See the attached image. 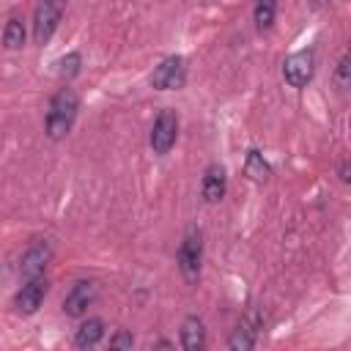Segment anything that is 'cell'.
<instances>
[{
  "instance_id": "cell-1",
  "label": "cell",
  "mask_w": 351,
  "mask_h": 351,
  "mask_svg": "<svg viewBox=\"0 0 351 351\" xmlns=\"http://www.w3.org/2000/svg\"><path fill=\"white\" fill-rule=\"evenodd\" d=\"M77 110H80V99L71 88H63L52 96L49 101V110H47V134L52 140H60L71 132L74 126V118H77Z\"/></svg>"
},
{
  "instance_id": "cell-2",
  "label": "cell",
  "mask_w": 351,
  "mask_h": 351,
  "mask_svg": "<svg viewBox=\"0 0 351 351\" xmlns=\"http://www.w3.org/2000/svg\"><path fill=\"white\" fill-rule=\"evenodd\" d=\"M200 263H203V233L200 228H189L178 247V269L186 282L200 280Z\"/></svg>"
},
{
  "instance_id": "cell-3",
  "label": "cell",
  "mask_w": 351,
  "mask_h": 351,
  "mask_svg": "<svg viewBox=\"0 0 351 351\" xmlns=\"http://www.w3.org/2000/svg\"><path fill=\"white\" fill-rule=\"evenodd\" d=\"M66 0H38L36 14H33V38L36 44H47L52 38V33L60 25Z\"/></svg>"
},
{
  "instance_id": "cell-4",
  "label": "cell",
  "mask_w": 351,
  "mask_h": 351,
  "mask_svg": "<svg viewBox=\"0 0 351 351\" xmlns=\"http://www.w3.org/2000/svg\"><path fill=\"white\" fill-rule=\"evenodd\" d=\"M313 71H315V52L313 49H299V52L288 55L282 63V77L291 88H304L313 80Z\"/></svg>"
},
{
  "instance_id": "cell-5",
  "label": "cell",
  "mask_w": 351,
  "mask_h": 351,
  "mask_svg": "<svg viewBox=\"0 0 351 351\" xmlns=\"http://www.w3.org/2000/svg\"><path fill=\"white\" fill-rule=\"evenodd\" d=\"M184 82H186V63H184V58H178V55L165 58V60L154 69V74H151V85H154L156 90H176V88H181Z\"/></svg>"
},
{
  "instance_id": "cell-6",
  "label": "cell",
  "mask_w": 351,
  "mask_h": 351,
  "mask_svg": "<svg viewBox=\"0 0 351 351\" xmlns=\"http://www.w3.org/2000/svg\"><path fill=\"white\" fill-rule=\"evenodd\" d=\"M178 137V115L176 110H162L151 126V148L154 154H167Z\"/></svg>"
},
{
  "instance_id": "cell-7",
  "label": "cell",
  "mask_w": 351,
  "mask_h": 351,
  "mask_svg": "<svg viewBox=\"0 0 351 351\" xmlns=\"http://www.w3.org/2000/svg\"><path fill=\"white\" fill-rule=\"evenodd\" d=\"M47 280L38 274V277H27V282L16 291V296H14V307L19 310V313H25V315H33L38 307H41V302H44V296H47Z\"/></svg>"
},
{
  "instance_id": "cell-8",
  "label": "cell",
  "mask_w": 351,
  "mask_h": 351,
  "mask_svg": "<svg viewBox=\"0 0 351 351\" xmlns=\"http://www.w3.org/2000/svg\"><path fill=\"white\" fill-rule=\"evenodd\" d=\"M96 293H99V288H96L93 280H80V282H74V288H71V291L66 293V299H63V313L71 315V318L82 315V313L96 302Z\"/></svg>"
},
{
  "instance_id": "cell-9",
  "label": "cell",
  "mask_w": 351,
  "mask_h": 351,
  "mask_svg": "<svg viewBox=\"0 0 351 351\" xmlns=\"http://www.w3.org/2000/svg\"><path fill=\"white\" fill-rule=\"evenodd\" d=\"M49 261H52V247H49V241H36V244H30V247L25 250L22 263H19V271H22L25 277H38V274L47 269Z\"/></svg>"
},
{
  "instance_id": "cell-10",
  "label": "cell",
  "mask_w": 351,
  "mask_h": 351,
  "mask_svg": "<svg viewBox=\"0 0 351 351\" xmlns=\"http://www.w3.org/2000/svg\"><path fill=\"white\" fill-rule=\"evenodd\" d=\"M225 189H228L225 167H222V165H208L206 173H203V181H200L203 200H206V203H219V200L225 197Z\"/></svg>"
},
{
  "instance_id": "cell-11",
  "label": "cell",
  "mask_w": 351,
  "mask_h": 351,
  "mask_svg": "<svg viewBox=\"0 0 351 351\" xmlns=\"http://www.w3.org/2000/svg\"><path fill=\"white\" fill-rule=\"evenodd\" d=\"M181 346L186 351H200L206 346V329H203V321L197 315H189L181 324Z\"/></svg>"
},
{
  "instance_id": "cell-12",
  "label": "cell",
  "mask_w": 351,
  "mask_h": 351,
  "mask_svg": "<svg viewBox=\"0 0 351 351\" xmlns=\"http://www.w3.org/2000/svg\"><path fill=\"white\" fill-rule=\"evenodd\" d=\"M101 337H104V321H101V318H88V321L77 329L74 346H77V348H90V346H96Z\"/></svg>"
},
{
  "instance_id": "cell-13",
  "label": "cell",
  "mask_w": 351,
  "mask_h": 351,
  "mask_svg": "<svg viewBox=\"0 0 351 351\" xmlns=\"http://www.w3.org/2000/svg\"><path fill=\"white\" fill-rule=\"evenodd\" d=\"M244 173L252 178V181H266L269 176H271V167H269V162L263 159V154L261 151H247V162H244Z\"/></svg>"
},
{
  "instance_id": "cell-14",
  "label": "cell",
  "mask_w": 351,
  "mask_h": 351,
  "mask_svg": "<svg viewBox=\"0 0 351 351\" xmlns=\"http://www.w3.org/2000/svg\"><path fill=\"white\" fill-rule=\"evenodd\" d=\"M252 16H255V27L261 33H266L277 19V0H258Z\"/></svg>"
},
{
  "instance_id": "cell-15",
  "label": "cell",
  "mask_w": 351,
  "mask_h": 351,
  "mask_svg": "<svg viewBox=\"0 0 351 351\" xmlns=\"http://www.w3.org/2000/svg\"><path fill=\"white\" fill-rule=\"evenodd\" d=\"M228 346H230L233 351H250V348L255 346V329H252V324H250V321H241V324L233 329Z\"/></svg>"
},
{
  "instance_id": "cell-16",
  "label": "cell",
  "mask_w": 351,
  "mask_h": 351,
  "mask_svg": "<svg viewBox=\"0 0 351 351\" xmlns=\"http://www.w3.org/2000/svg\"><path fill=\"white\" fill-rule=\"evenodd\" d=\"M3 44H5V49H19V47L25 44V25H22V19L11 16V19L5 22V30H3Z\"/></svg>"
},
{
  "instance_id": "cell-17",
  "label": "cell",
  "mask_w": 351,
  "mask_h": 351,
  "mask_svg": "<svg viewBox=\"0 0 351 351\" xmlns=\"http://www.w3.org/2000/svg\"><path fill=\"white\" fill-rule=\"evenodd\" d=\"M80 63H82V58H80V52H69V55H63L60 58V69H58V74L60 77H66V80H71L77 71H80Z\"/></svg>"
},
{
  "instance_id": "cell-18",
  "label": "cell",
  "mask_w": 351,
  "mask_h": 351,
  "mask_svg": "<svg viewBox=\"0 0 351 351\" xmlns=\"http://www.w3.org/2000/svg\"><path fill=\"white\" fill-rule=\"evenodd\" d=\"M348 71H351V58L343 55L340 63H337V71H335V85L337 88H348Z\"/></svg>"
},
{
  "instance_id": "cell-19",
  "label": "cell",
  "mask_w": 351,
  "mask_h": 351,
  "mask_svg": "<svg viewBox=\"0 0 351 351\" xmlns=\"http://www.w3.org/2000/svg\"><path fill=\"white\" fill-rule=\"evenodd\" d=\"M132 343H134V340H132L129 332H118L115 337H110V346H112V348H132Z\"/></svg>"
},
{
  "instance_id": "cell-20",
  "label": "cell",
  "mask_w": 351,
  "mask_h": 351,
  "mask_svg": "<svg viewBox=\"0 0 351 351\" xmlns=\"http://www.w3.org/2000/svg\"><path fill=\"white\" fill-rule=\"evenodd\" d=\"M340 178H343V181H348V165H343V167H340Z\"/></svg>"
},
{
  "instance_id": "cell-21",
  "label": "cell",
  "mask_w": 351,
  "mask_h": 351,
  "mask_svg": "<svg viewBox=\"0 0 351 351\" xmlns=\"http://www.w3.org/2000/svg\"><path fill=\"white\" fill-rule=\"evenodd\" d=\"M329 0H313V5H326Z\"/></svg>"
}]
</instances>
